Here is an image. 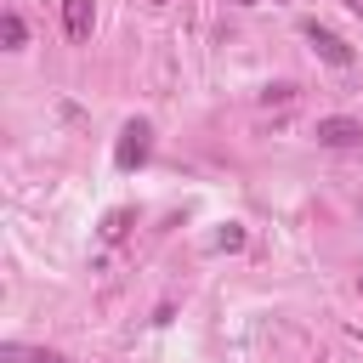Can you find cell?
Wrapping results in <instances>:
<instances>
[{"label": "cell", "mask_w": 363, "mask_h": 363, "mask_svg": "<svg viewBox=\"0 0 363 363\" xmlns=\"http://www.w3.org/2000/svg\"><path fill=\"white\" fill-rule=\"evenodd\" d=\"M147 153H153V130H147V119H130V125L119 130L113 164H119V170H136V164H147Z\"/></svg>", "instance_id": "obj_1"}, {"label": "cell", "mask_w": 363, "mask_h": 363, "mask_svg": "<svg viewBox=\"0 0 363 363\" xmlns=\"http://www.w3.org/2000/svg\"><path fill=\"white\" fill-rule=\"evenodd\" d=\"M306 45L323 57V62H335V68H352V45L340 40V34H329V28H318V23H306Z\"/></svg>", "instance_id": "obj_2"}, {"label": "cell", "mask_w": 363, "mask_h": 363, "mask_svg": "<svg viewBox=\"0 0 363 363\" xmlns=\"http://www.w3.org/2000/svg\"><path fill=\"white\" fill-rule=\"evenodd\" d=\"M318 142L323 147H357L363 142V125L346 119V113H329V119H318Z\"/></svg>", "instance_id": "obj_3"}, {"label": "cell", "mask_w": 363, "mask_h": 363, "mask_svg": "<svg viewBox=\"0 0 363 363\" xmlns=\"http://www.w3.org/2000/svg\"><path fill=\"white\" fill-rule=\"evenodd\" d=\"M62 28L68 40H91V0H62Z\"/></svg>", "instance_id": "obj_4"}, {"label": "cell", "mask_w": 363, "mask_h": 363, "mask_svg": "<svg viewBox=\"0 0 363 363\" xmlns=\"http://www.w3.org/2000/svg\"><path fill=\"white\" fill-rule=\"evenodd\" d=\"M0 363H68V357L40 352V346H17V340H6V346H0Z\"/></svg>", "instance_id": "obj_5"}, {"label": "cell", "mask_w": 363, "mask_h": 363, "mask_svg": "<svg viewBox=\"0 0 363 363\" xmlns=\"http://www.w3.org/2000/svg\"><path fill=\"white\" fill-rule=\"evenodd\" d=\"M0 40H6L11 51H17V45H28V28H23V17H17V11H6V17H0Z\"/></svg>", "instance_id": "obj_6"}, {"label": "cell", "mask_w": 363, "mask_h": 363, "mask_svg": "<svg viewBox=\"0 0 363 363\" xmlns=\"http://www.w3.org/2000/svg\"><path fill=\"white\" fill-rule=\"evenodd\" d=\"M125 227H130V210H113V216L102 221V238H125Z\"/></svg>", "instance_id": "obj_7"}, {"label": "cell", "mask_w": 363, "mask_h": 363, "mask_svg": "<svg viewBox=\"0 0 363 363\" xmlns=\"http://www.w3.org/2000/svg\"><path fill=\"white\" fill-rule=\"evenodd\" d=\"M238 244H244V227H221L216 233V250H238Z\"/></svg>", "instance_id": "obj_8"}, {"label": "cell", "mask_w": 363, "mask_h": 363, "mask_svg": "<svg viewBox=\"0 0 363 363\" xmlns=\"http://www.w3.org/2000/svg\"><path fill=\"white\" fill-rule=\"evenodd\" d=\"M238 6H255V0H238Z\"/></svg>", "instance_id": "obj_9"}, {"label": "cell", "mask_w": 363, "mask_h": 363, "mask_svg": "<svg viewBox=\"0 0 363 363\" xmlns=\"http://www.w3.org/2000/svg\"><path fill=\"white\" fill-rule=\"evenodd\" d=\"M153 6H164V0H153Z\"/></svg>", "instance_id": "obj_10"}]
</instances>
